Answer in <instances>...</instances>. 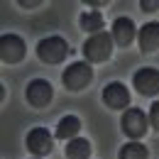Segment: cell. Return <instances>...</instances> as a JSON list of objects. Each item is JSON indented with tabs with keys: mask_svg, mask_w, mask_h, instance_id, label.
I'll return each mask as SVG.
<instances>
[{
	"mask_svg": "<svg viewBox=\"0 0 159 159\" xmlns=\"http://www.w3.org/2000/svg\"><path fill=\"white\" fill-rule=\"evenodd\" d=\"M149 120H152V125L159 130V100L157 103H152V110H149Z\"/></svg>",
	"mask_w": 159,
	"mask_h": 159,
	"instance_id": "cell-16",
	"label": "cell"
},
{
	"mask_svg": "<svg viewBox=\"0 0 159 159\" xmlns=\"http://www.w3.org/2000/svg\"><path fill=\"white\" fill-rule=\"evenodd\" d=\"M27 149L32 154H49L52 152V132L47 127H34L27 135Z\"/></svg>",
	"mask_w": 159,
	"mask_h": 159,
	"instance_id": "cell-6",
	"label": "cell"
},
{
	"mask_svg": "<svg viewBox=\"0 0 159 159\" xmlns=\"http://www.w3.org/2000/svg\"><path fill=\"white\" fill-rule=\"evenodd\" d=\"M142 7H144L147 12H152V10H157V7H159V2H157V0H144V2H142Z\"/></svg>",
	"mask_w": 159,
	"mask_h": 159,
	"instance_id": "cell-17",
	"label": "cell"
},
{
	"mask_svg": "<svg viewBox=\"0 0 159 159\" xmlns=\"http://www.w3.org/2000/svg\"><path fill=\"white\" fill-rule=\"evenodd\" d=\"M81 27L88 30V32H93V34L103 32V17H100V12H98V10L81 12Z\"/></svg>",
	"mask_w": 159,
	"mask_h": 159,
	"instance_id": "cell-14",
	"label": "cell"
},
{
	"mask_svg": "<svg viewBox=\"0 0 159 159\" xmlns=\"http://www.w3.org/2000/svg\"><path fill=\"white\" fill-rule=\"evenodd\" d=\"M139 49L142 52H157L159 49V22H147L139 30Z\"/></svg>",
	"mask_w": 159,
	"mask_h": 159,
	"instance_id": "cell-11",
	"label": "cell"
},
{
	"mask_svg": "<svg viewBox=\"0 0 159 159\" xmlns=\"http://www.w3.org/2000/svg\"><path fill=\"white\" fill-rule=\"evenodd\" d=\"M91 79H93V71H91V66L83 64V61L71 64V66L64 71V86H66L69 91H81V88H86V86L91 83Z\"/></svg>",
	"mask_w": 159,
	"mask_h": 159,
	"instance_id": "cell-3",
	"label": "cell"
},
{
	"mask_svg": "<svg viewBox=\"0 0 159 159\" xmlns=\"http://www.w3.org/2000/svg\"><path fill=\"white\" fill-rule=\"evenodd\" d=\"M135 88L142 96H154L159 93V71L157 69H139L135 74Z\"/></svg>",
	"mask_w": 159,
	"mask_h": 159,
	"instance_id": "cell-7",
	"label": "cell"
},
{
	"mask_svg": "<svg viewBox=\"0 0 159 159\" xmlns=\"http://www.w3.org/2000/svg\"><path fill=\"white\" fill-rule=\"evenodd\" d=\"M27 100H30L34 108H44V105L52 100V86L44 79L30 81V86H27Z\"/></svg>",
	"mask_w": 159,
	"mask_h": 159,
	"instance_id": "cell-8",
	"label": "cell"
},
{
	"mask_svg": "<svg viewBox=\"0 0 159 159\" xmlns=\"http://www.w3.org/2000/svg\"><path fill=\"white\" fill-rule=\"evenodd\" d=\"M103 100H105V105L108 108H125L127 103H130V91L122 86V83H108L105 88H103Z\"/></svg>",
	"mask_w": 159,
	"mask_h": 159,
	"instance_id": "cell-9",
	"label": "cell"
},
{
	"mask_svg": "<svg viewBox=\"0 0 159 159\" xmlns=\"http://www.w3.org/2000/svg\"><path fill=\"white\" fill-rule=\"evenodd\" d=\"M122 130H125V135H130V137H142V135L147 132V115H144L139 108L125 110V115H122Z\"/></svg>",
	"mask_w": 159,
	"mask_h": 159,
	"instance_id": "cell-5",
	"label": "cell"
},
{
	"mask_svg": "<svg viewBox=\"0 0 159 159\" xmlns=\"http://www.w3.org/2000/svg\"><path fill=\"white\" fill-rule=\"evenodd\" d=\"M120 159H147V147L139 142H127L120 149Z\"/></svg>",
	"mask_w": 159,
	"mask_h": 159,
	"instance_id": "cell-15",
	"label": "cell"
},
{
	"mask_svg": "<svg viewBox=\"0 0 159 159\" xmlns=\"http://www.w3.org/2000/svg\"><path fill=\"white\" fill-rule=\"evenodd\" d=\"M113 39L120 47H130L132 39H135V22L130 17H118L113 22Z\"/></svg>",
	"mask_w": 159,
	"mask_h": 159,
	"instance_id": "cell-10",
	"label": "cell"
},
{
	"mask_svg": "<svg viewBox=\"0 0 159 159\" xmlns=\"http://www.w3.org/2000/svg\"><path fill=\"white\" fill-rule=\"evenodd\" d=\"M66 157L69 159H88L91 157V144H88V139L83 137H76V139H69V144H66Z\"/></svg>",
	"mask_w": 159,
	"mask_h": 159,
	"instance_id": "cell-13",
	"label": "cell"
},
{
	"mask_svg": "<svg viewBox=\"0 0 159 159\" xmlns=\"http://www.w3.org/2000/svg\"><path fill=\"white\" fill-rule=\"evenodd\" d=\"M81 130V120L76 115H66V118L59 120V127H57V137L59 139H69V137H76Z\"/></svg>",
	"mask_w": 159,
	"mask_h": 159,
	"instance_id": "cell-12",
	"label": "cell"
},
{
	"mask_svg": "<svg viewBox=\"0 0 159 159\" xmlns=\"http://www.w3.org/2000/svg\"><path fill=\"white\" fill-rule=\"evenodd\" d=\"M25 42L22 37L17 34H2V39H0V57L2 61H7V64H17V61L25 57Z\"/></svg>",
	"mask_w": 159,
	"mask_h": 159,
	"instance_id": "cell-4",
	"label": "cell"
},
{
	"mask_svg": "<svg viewBox=\"0 0 159 159\" xmlns=\"http://www.w3.org/2000/svg\"><path fill=\"white\" fill-rule=\"evenodd\" d=\"M113 52V34L108 32H98V34H91L86 44H83V54L88 61H105Z\"/></svg>",
	"mask_w": 159,
	"mask_h": 159,
	"instance_id": "cell-1",
	"label": "cell"
},
{
	"mask_svg": "<svg viewBox=\"0 0 159 159\" xmlns=\"http://www.w3.org/2000/svg\"><path fill=\"white\" fill-rule=\"evenodd\" d=\"M69 54V47H66V39L64 37H47L37 44V57L47 64H59L64 61V57Z\"/></svg>",
	"mask_w": 159,
	"mask_h": 159,
	"instance_id": "cell-2",
	"label": "cell"
}]
</instances>
